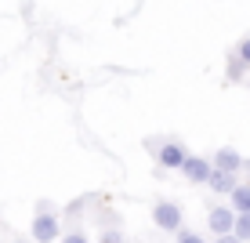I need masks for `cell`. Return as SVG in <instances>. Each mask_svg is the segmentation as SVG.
Wrapping results in <instances>:
<instances>
[{"instance_id":"6da1fadb","label":"cell","mask_w":250,"mask_h":243,"mask_svg":"<svg viewBox=\"0 0 250 243\" xmlns=\"http://www.w3.org/2000/svg\"><path fill=\"white\" fill-rule=\"evenodd\" d=\"M29 236L37 240V243H55V240H62V225H58V214H55V211H37Z\"/></svg>"},{"instance_id":"7a4b0ae2","label":"cell","mask_w":250,"mask_h":243,"mask_svg":"<svg viewBox=\"0 0 250 243\" xmlns=\"http://www.w3.org/2000/svg\"><path fill=\"white\" fill-rule=\"evenodd\" d=\"M152 225L163 232H178L182 229V207L170 203V199H160L156 207H152Z\"/></svg>"},{"instance_id":"3957f363","label":"cell","mask_w":250,"mask_h":243,"mask_svg":"<svg viewBox=\"0 0 250 243\" xmlns=\"http://www.w3.org/2000/svg\"><path fill=\"white\" fill-rule=\"evenodd\" d=\"M182 175L192 181V185H203V181H210V175H214V160H207V156H185Z\"/></svg>"},{"instance_id":"277c9868","label":"cell","mask_w":250,"mask_h":243,"mask_svg":"<svg viewBox=\"0 0 250 243\" xmlns=\"http://www.w3.org/2000/svg\"><path fill=\"white\" fill-rule=\"evenodd\" d=\"M236 207H214L210 214H207V225H210V232L214 236H225V232L236 229Z\"/></svg>"},{"instance_id":"5b68a950","label":"cell","mask_w":250,"mask_h":243,"mask_svg":"<svg viewBox=\"0 0 250 243\" xmlns=\"http://www.w3.org/2000/svg\"><path fill=\"white\" fill-rule=\"evenodd\" d=\"M214 167H221V171H232V175H239V171L247 167L243 163V156H239L232 145H221L218 153H214Z\"/></svg>"},{"instance_id":"8992f818","label":"cell","mask_w":250,"mask_h":243,"mask_svg":"<svg viewBox=\"0 0 250 243\" xmlns=\"http://www.w3.org/2000/svg\"><path fill=\"white\" fill-rule=\"evenodd\" d=\"M160 153V167H167V171H182V163H185V149H182V145H178V142H167V145H163V149H156Z\"/></svg>"},{"instance_id":"52a82bcc","label":"cell","mask_w":250,"mask_h":243,"mask_svg":"<svg viewBox=\"0 0 250 243\" xmlns=\"http://www.w3.org/2000/svg\"><path fill=\"white\" fill-rule=\"evenodd\" d=\"M207 185H210L218 196H232V189L239 185V178L232 175V171H221V167H214V175H210V181H207Z\"/></svg>"},{"instance_id":"ba28073f","label":"cell","mask_w":250,"mask_h":243,"mask_svg":"<svg viewBox=\"0 0 250 243\" xmlns=\"http://www.w3.org/2000/svg\"><path fill=\"white\" fill-rule=\"evenodd\" d=\"M247 58L243 55H239V51H232V55H229V66H225V76H229V80L232 84H239V80H247Z\"/></svg>"},{"instance_id":"9c48e42d","label":"cell","mask_w":250,"mask_h":243,"mask_svg":"<svg viewBox=\"0 0 250 243\" xmlns=\"http://www.w3.org/2000/svg\"><path fill=\"white\" fill-rule=\"evenodd\" d=\"M232 207H236V211H250V185H243V181H239L236 189H232Z\"/></svg>"},{"instance_id":"30bf717a","label":"cell","mask_w":250,"mask_h":243,"mask_svg":"<svg viewBox=\"0 0 250 243\" xmlns=\"http://www.w3.org/2000/svg\"><path fill=\"white\" fill-rule=\"evenodd\" d=\"M232 232H236L243 243L250 240V211H239V214H236V229H232Z\"/></svg>"},{"instance_id":"8fae6325","label":"cell","mask_w":250,"mask_h":243,"mask_svg":"<svg viewBox=\"0 0 250 243\" xmlns=\"http://www.w3.org/2000/svg\"><path fill=\"white\" fill-rule=\"evenodd\" d=\"M98 243H127V240H124V232H120V229H105L98 236Z\"/></svg>"},{"instance_id":"7c38bea8","label":"cell","mask_w":250,"mask_h":243,"mask_svg":"<svg viewBox=\"0 0 250 243\" xmlns=\"http://www.w3.org/2000/svg\"><path fill=\"white\" fill-rule=\"evenodd\" d=\"M58 243H91V240H87V232H80V229H73V232H65V236H62V240H58Z\"/></svg>"},{"instance_id":"4fadbf2b","label":"cell","mask_w":250,"mask_h":243,"mask_svg":"<svg viewBox=\"0 0 250 243\" xmlns=\"http://www.w3.org/2000/svg\"><path fill=\"white\" fill-rule=\"evenodd\" d=\"M178 243H203V236H196L192 229H178Z\"/></svg>"},{"instance_id":"5bb4252c","label":"cell","mask_w":250,"mask_h":243,"mask_svg":"<svg viewBox=\"0 0 250 243\" xmlns=\"http://www.w3.org/2000/svg\"><path fill=\"white\" fill-rule=\"evenodd\" d=\"M83 203H87V196H80V199H73V203L65 207V218H73V214H80L83 211Z\"/></svg>"},{"instance_id":"9a60e30c","label":"cell","mask_w":250,"mask_h":243,"mask_svg":"<svg viewBox=\"0 0 250 243\" xmlns=\"http://www.w3.org/2000/svg\"><path fill=\"white\" fill-rule=\"evenodd\" d=\"M236 51L247 58V66H250V37H243V40H239V47H236Z\"/></svg>"},{"instance_id":"2e32d148","label":"cell","mask_w":250,"mask_h":243,"mask_svg":"<svg viewBox=\"0 0 250 243\" xmlns=\"http://www.w3.org/2000/svg\"><path fill=\"white\" fill-rule=\"evenodd\" d=\"M214 243H243V240H239V236H236V232H225V236H218V240H214Z\"/></svg>"},{"instance_id":"e0dca14e","label":"cell","mask_w":250,"mask_h":243,"mask_svg":"<svg viewBox=\"0 0 250 243\" xmlns=\"http://www.w3.org/2000/svg\"><path fill=\"white\" fill-rule=\"evenodd\" d=\"M19 243H25V240H19Z\"/></svg>"}]
</instances>
